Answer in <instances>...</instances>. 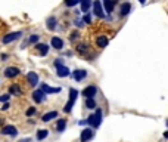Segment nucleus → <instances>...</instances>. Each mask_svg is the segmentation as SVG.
Masks as SVG:
<instances>
[{
  "mask_svg": "<svg viewBox=\"0 0 168 142\" xmlns=\"http://www.w3.org/2000/svg\"><path fill=\"white\" fill-rule=\"evenodd\" d=\"M87 124L92 129H97L99 126H100V124H102V110L100 108L96 110V113H94V114L88 115V117H87Z\"/></svg>",
  "mask_w": 168,
  "mask_h": 142,
  "instance_id": "f257e3e1",
  "label": "nucleus"
},
{
  "mask_svg": "<svg viewBox=\"0 0 168 142\" xmlns=\"http://www.w3.org/2000/svg\"><path fill=\"white\" fill-rule=\"evenodd\" d=\"M77 96H78V92H77L75 89H71V90H69V99H68L67 105H65V108H64V111H65V113H69V111L72 110V107H74V102H75V99H77Z\"/></svg>",
  "mask_w": 168,
  "mask_h": 142,
  "instance_id": "f03ea898",
  "label": "nucleus"
},
{
  "mask_svg": "<svg viewBox=\"0 0 168 142\" xmlns=\"http://www.w3.org/2000/svg\"><path fill=\"white\" fill-rule=\"evenodd\" d=\"M93 12L97 18H105V12H103V6H102L100 0H94L93 2Z\"/></svg>",
  "mask_w": 168,
  "mask_h": 142,
  "instance_id": "7ed1b4c3",
  "label": "nucleus"
},
{
  "mask_svg": "<svg viewBox=\"0 0 168 142\" xmlns=\"http://www.w3.org/2000/svg\"><path fill=\"white\" fill-rule=\"evenodd\" d=\"M94 135V130L92 127H86L83 132H81V135H80V139L81 142H88L92 138H93Z\"/></svg>",
  "mask_w": 168,
  "mask_h": 142,
  "instance_id": "20e7f679",
  "label": "nucleus"
},
{
  "mask_svg": "<svg viewBox=\"0 0 168 142\" xmlns=\"http://www.w3.org/2000/svg\"><path fill=\"white\" fill-rule=\"evenodd\" d=\"M108 43H109V39H108L105 34H100V36H97V37H96V46H97V47L103 49V47L108 46Z\"/></svg>",
  "mask_w": 168,
  "mask_h": 142,
  "instance_id": "39448f33",
  "label": "nucleus"
},
{
  "mask_svg": "<svg viewBox=\"0 0 168 142\" xmlns=\"http://www.w3.org/2000/svg\"><path fill=\"white\" fill-rule=\"evenodd\" d=\"M19 68L16 67H7L6 70H5V75H6L7 79H14V77H16V75H19Z\"/></svg>",
  "mask_w": 168,
  "mask_h": 142,
  "instance_id": "423d86ee",
  "label": "nucleus"
},
{
  "mask_svg": "<svg viewBox=\"0 0 168 142\" xmlns=\"http://www.w3.org/2000/svg\"><path fill=\"white\" fill-rule=\"evenodd\" d=\"M21 36H22V33H21V31L6 34V36L3 37V43H5V45H7V43H10V41H14V40H16V39H19Z\"/></svg>",
  "mask_w": 168,
  "mask_h": 142,
  "instance_id": "0eeeda50",
  "label": "nucleus"
},
{
  "mask_svg": "<svg viewBox=\"0 0 168 142\" xmlns=\"http://www.w3.org/2000/svg\"><path fill=\"white\" fill-rule=\"evenodd\" d=\"M96 93H97V88H96V86H87V88L83 90V95H84L86 98H93Z\"/></svg>",
  "mask_w": 168,
  "mask_h": 142,
  "instance_id": "6e6552de",
  "label": "nucleus"
},
{
  "mask_svg": "<svg viewBox=\"0 0 168 142\" xmlns=\"http://www.w3.org/2000/svg\"><path fill=\"white\" fill-rule=\"evenodd\" d=\"M2 135H10V136H15L18 135V130L15 126H5L2 129Z\"/></svg>",
  "mask_w": 168,
  "mask_h": 142,
  "instance_id": "1a4fd4ad",
  "label": "nucleus"
},
{
  "mask_svg": "<svg viewBox=\"0 0 168 142\" xmlns=\"http://www.w3.org/2000/svg\"><path fill=\"white\" fill-rule=\"evenodd\" d=\"M103 2V6H105V12L106 14H112L114 11V6H115V0H102Z\"/></svg>",
  "mask_w": 168,
  "mask_h": 142,
  "instance_id": "9d476101",
  "label": "nucleus"
},
{
  "mask_svg": "<svg viewBox=\"0 0 168 142\" xmlns=\"http://www.w3.org/2000/svg\"><path fill=\"white\" fill-rule=\"evenodd\" d=\"M86 75H87V71H84V70H75L72 73V77L77 81H81L83 79H86Z\"/></svg>",
  "mask_w": 168,
  "mask_h": 142,
  "instance_id": "9b49d317",
  "label": "nucleus"
},
{
  "mask_svg": "<svg viewBox=\"0 0 168 142\" xmlns=\"http://www.w3.org/2000/svg\"><path fill=\"white\" fill-rule=\"evenodd\" d=\"M33 99H34V102H37V104L43 102V99H44V92H43L41 89H39V90H34Z\"/></svg>",
  "mask_w": 168,
  "mask_h": 142,
  "instance_id": "f8f14e48",
  "label": "nucleus"
},
{
  "mask_svg": "<svg viewBox=\"0 0 168 142\" xmlns=\"http://www.w3.org/2000/svg\"><path fill=\"white\" fill-rule=\"evenodd\" d=\"M41 90H43L44 93H59V92H61V88H50V86H47L46 83H43V84H41Z\"/></svg>",
  "mask_w": 168,
  "mask_h": 142,
  "instance_id": "ddd939ff",
  "label": "nucleus"
},
{
  "mask_svg": "<svg viewBox=\"0 0 168 142\" xmlns=\"http://www.w3.org/2000/svg\"><path fill=\"white\" fill-rule=\"evenodd\" d=\"M27 80H28V83H30L31 86H35V84L39 83V75L35 74L34 71H31V73H28L27 74Z\"/></svg>",
  "mask_w": 168,
  "mask_h": 142,
  "instance_id": "4468645a",
  "label": "nucleus"
},
{
  "mask_svg": "<svg viewBox=\"0 0 168 142\" xmlns=\"http://www.w3.org/2000/svg\"><path fill=\"white\" fill-rule=\"evenodd\" d=\"M56 74L59 75V77H68L69 75V70L65 65H61V67L56 68Z\"/></svg>",
  "mask_w": 168,
  "mask_h": 142,
  "instance_id": "2eb2a0df",
  "label": "nucleus"
},
{
  "mask_svg": "<svg viewBox=\"0 0 168 142\" xmlns=\"http://www.w3.org/2000/svg\"><path fill=\"white\" fill-rule=\"evenodd\" d=\"M50 43H52V46H53L55 49H58V50L64 47V40L59 39V37H52V41H50Z\"/></svg>",
  "mask_w": 168,
  "mask_h": 142,
  "instance_id": "dca6fc26",
  "label": "nucleus"
},
{
  "mask_svg": "<svg viewBox=\"0 0 168 142\" xmlns=\"http://www.w3.org/2000/svg\"><path fill=\"white\" fill-rule=\"evenodd\" d=\"M35 49L39 50V54H40L41 56H46L47 52H49V46H47V45H44V43H39V45L35 46Z\"/></svg>",
  "mask_w": 168,
  "mask_h": 142,
  "instance_id": "f3484780",
  "label": "nucleus"
},
{
  "mask_svg": "<svg viewBox=\"0 0 168 142\" xmlns=\"http://www.w3.org/2000/svg\"><path fill=\"white\" fill-rule=\"evenodd\" d=\"M130 11H131V5H130L128 2H125V3L121 5V12H120V15H121V16H125V15L130 14Z\"/></svg>",
  "mask_w": 168,
  "mask_h": 142,
  "instance_id": "a211bd4d",
  "label": "nucleus"
},
{
  "mask_svg": "<svg viewBox=\"0 0 168 142\" xmlns=\"http://www.w3.org/2000/svg\"><path fill=\"white\" fill-rule=\"evenodd\" d=\"M56 117H58V113H56V111H50V113L43 114L41 120H43V122H50V120H53V118H56Z\"/></svg>",
  "mask_w": 168,
  "mask_h": 142,
  "instance_id": "6ab92c4d",
  "label": "nucleus"
},
{
  "mask_svg": "<svg viewBox=\"0 0 168 142\" xmlns=\"http://www.w3.org/2000/svg\"><path fill=\"white\" fill-rule=\"evenodd\" d=\"M80 3H81V12L87 14L90 6H92V0H80Z\"/></svg>",
  "mask_w": 168,
  "mask_h": 142,
  "instance_id": "aec40b11",
  "label": "nucleus"
},
{
  "mask_svg": "<svg viewBox=\"0 0 168 142\" xmlns=\"http://www.w3.org/2000/svg\"><path fill=\"white\" fill-rule=\"evenodd\" d=\"M65 127H67V120H65V118L58 120V123H56V130H58V132H64Z\"/></svg>",
  "mask_w": 168,
  "mask_h": 142,
  "instance_id": "412c9836",
  "label": "nucleus"
},
{
  "mask_svg": "<svg viewBox=\"0 0 168 142\" xmlns=\"http://www.w3.org/2000/svg\"><path fill=\"white\" fill-rule=\"evenodd\" d=\"M9 92H10L12 95H21V93H22V89H21L19 86L15 83V84H12V86L9 88Z\"/></svg>",
  "mask_w": 168,
  "mask_h": 142,
  "instance_id": "4be33fe9",
  "label": "nucleus"
},
{
  "mask_svg": "<svg viewBox=\"0 0 168 142\" xmlns=\"http://www.w3.org/2000/svg\"><path fill=\"white\" fill-rule=\"evenodd\" d=\"M47 135H49V130H47V129H40V130L37 132V139L41 141V139L47 138Z\"/></svg>",
  "mask_w": 168,
  "mask_h": 142,
  "instance_id": "5701e85b",
  "label": "nucleus"
},
{
  "mask_svg": "<svg viewBox=\"0 0 168 142\" xmlns=\"http://www.w3.org/2000/svg\"><path fill=\"white\" fill-rule=\"evenodd\" d=\"M47 28H49V30H55V28H56V18H55V16H50V18L47 19Z\"/></svg>",
  "mask_w": 168,
  "mask_h": 142,
  "instance_id": "b1692460",
  "label": "nucleus"
},
{
  "mask_svg": "<svg viewBox=\"0 0 168 142\" xmlns=\"http://www.w3.org/2000/svg\"><path fill=\"white\" fill-rule=\"evenodd\" d=\"M77 52L81 55H86L88 52V46L87 45H78V46H77Z\"/></svg>",
  "mask_w": 168,
  "mask_h": 142,
  "instance_id": "393cba45",
  "label": "nucleus"
},
{
  "mask_svg": "<svg viewBox=\"0 0 168 142\" xmlns=\"http://www.w3.org/2000/svg\"><path fill=\"white\" fill-rule=\"evenodd\" d=\"M86 107L90 110H93L94 107H96V101H94L93 98H87V99H86Z\"/></svg>",
  "mask_w": 168,
  "mask_h": 142,
  "instance_id": "a878e982",
  "label": "nucleus"
},
{
  "mask_svg": "<svg viewBox=\"0 0 168 142\" xmlns=\"http://www.w3.org/2000/svg\"><path fill=\"white\" fill-rule=\"evenodd\" d=\"M25 114H27L28 117H31L33 114H35V108H34V107H30V108L27 110V113H25Z\"/></svg>",
  "mask_w": 168,
  "mask_h": 142,
  "instance_id": "bb28decb",
  "label": "nucleus"
},
{
  "mask_svg": "<svg viewBox=\"0 0 168 142\" xmlns=\"http://www.w3.org/2000/svg\"><path fill=\"white\" fill-rule=\"evenodd\" d=\"M28 41H30V43H37V41H39V36H37V34H33Z\"/></svg>",
  "mask_w": 168,
  "mask_h": 142,
  "instance_id": "cd10ccee",
  "label": "nucleus"
},
{
  "mask_svg": "<svg viewBox=\"0 0 168 142\" xmlns=\"http://www.w3.org/2000/svg\"><path fill=\"white\" fill-rule=\"evenodd\" d=\"M61 65H64V62H62V59H56L55 61V67L58 68V67H61Z\"/></svg>",
  "mask_w": 168,
  "mask_h": 142,
  "instance_id": "c85d7f7f",
  "label": "nucleus"
},
{
  "mask_svg": "<svg viewBox=\"0 0 168 142\" xmlns=\"http://www.w3.org/2000/svg\"><path fill=\"white\" fill-rule=\"evenodd\" d=\"M78 36H80V34H78V31H74V33H72V36H71V40H75V39H78Z\"/></svg>",
  "mask_w": 168,
  "mask_h": 142,
  "instance_id": "c756f323",
  "label": "nucleus"
},
{
  "mask_svg": "<svg viewBox=\"0 0 168 142\" xmlns=\"http://www.w3.org/2000/svg\"><path fill=\"white\" fill-rule=\"evenodd\" d=\"M83 21H84V22H87V24H90V22H92V18H90L88 15H86V16L83 18Z\"/></svg>",
  "mask_w": 168,
  "mask_h": 142,
  "instance_id": "7c9ffc66",
  "label": "nucleus"
},
{
  "mask_svg": "<svg viewBox=\"0 0 168 142\" xmlns=\"http://www.w3.org/2000/svg\"><path fill=\"white\" fill-rule=\"evenodd\" d=\"M7 99H9V95H3V96L0 98V101H3V102H6Z\"/></svg>",
  "mask_w": 168,
  "mask_h": 142,
  "instance_id": "2f4dec72",
  "label": "nucleus"
},
{
  "mask_svg": "<svg viewBox=\"0 0 168 142\" xmlns=\"http://www.w3.org/2000/svg\"><path fill=\"white\" fill-rule=\"evenodd\" d=\"M2 108H3V110H7V108H9V104H5V105H3Z\"/></svg>",
  "mask_w": 168,
  "mask_h": 142,
  "instance_id": "473e14b6",
  "label": "nucleus"
},
{
  "mask_svg": "<svg viewBox=\"0 0 168 142\" xmlns=\"http://www.w3.org/2000/svg\"><path fill=\"white\" fill-rule=\"evenodd\" d=\"M164 138H167V139H168V130L165 132V133H164Z\"/></svg>",
  "mask_w": 168,
  "mask_h": 142,
  "instance_id": "72a5a7b5",
  "label": "nucleus"
},
{
  "mask_svg": "<svg viewBox=\"0 0 168 142\" xmlns=\"http://www.w3.org/2000/svg\"><path fill=\"white\" fill-rule=\"evenodd\" d=\"M139 2H140L141 5H145V2H146V0H139Z\"/></svg>",
  "mask_w": 168,
  "mask_h": 142,
  "instance_id": "f704fd0d",
  "label": "nucleus"
},
{
  "mask_svg": "<svg viewBox=\"0 0 168 142\" xmlns=\"http://www.w3.org/2000/svg\"><path fill=\"white\" fill-rule=\"evenodd\" d=\"M167 126H168V120H167Z\"/></svg>",
  "mask_w": 168,
  "mask_h": 142,
  "instance_id": "c9c22d12",
  "label": "nucleus"
},
{
  "mask_svg": "<svg viewBox=\"0 0 168 142\" xmlns=\"http://www.w3.org/2000/svg\"><path fill=\"white\" fill-rule=\"evenodd\" d=\"M0 98H2V96H0Z\"/></svg>",
  "mask_w": 168,
  "mask_h": 142,
  "instance_id": "e433bc0d",
  "label": "nucleus"
}]
</instances>
